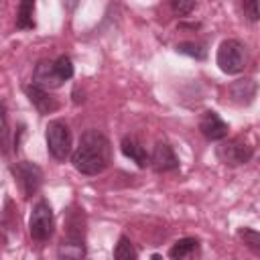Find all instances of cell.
Segmentation results:
<instances>
[{
  "label": "cell",
  "instance_id": "cell-1",
  "mask_svg": "<svg viewBox=\"0 0 260 260\" xmlns=\"http://www.w3.org/2000/svg\"><path fill=\"white\" fill-rule=\"evenodd\" d=\"M71 162L77 173L95 177L102 175L112 162V144L100 130H87L79 136L75 150L71 152Z\"/></svg>",
  "mask_w": 260,
  "mask_h": 260
},
{
  "label": "cell",
  "instance_id": "cell-2",
  "mask_svg": "<svg viewBox=\"0 0 260 260\" xmlns=\"http://www.w3.org/2000/svg\"><path fill=\"white\" fill-rule=\"evenodd\" d=\"M71 77H73V63L67 55H59L55 61L43 59L35 65L32 71V83L45 89H57Z\"/></svg>",
  "mask_w": 260,
  "mask_h": 260
},
{
  "label": "cell",
  "instance_id": "cell-3",
  "mask_svg": "<svg viewBox=\"0 0 260 260\" xmlns=\"http://www.w3.org/2000/svg\"><path fill=\"white\" fill-rule=\"evenodd\" d=\"M215 61H217V67L228 75L242 73L246 69V65H248V49L238 39H225L217 47Z\"/></svg>",
  "mask_w": 260,
  "mask_h": 260
},
{
  "label": "cell",
  "instance_id": "cell-4",
  "mask_svg": "<svg viewBox=\"0 0 260 260\" xmlns=\"http://www.w3.org/2000/svg\"><path fill=\"white\" fill-rule=\"evenodd\" d=\"M215 156L225 167H240L250 162V158L254 156V146L244 136H234L230 140L223 138L215 146Z\"/></svg>",
  "mask_w": 260,
  "mask_h": 260
},
{
  "label": "cell",
  "instance_id": "cell-5",
  "mask_svg": "<svg viewBox=\"0 0 260 260\" xmlns=\"http://www.w3.org/2000/svg\"><path fill=\"white\" fill-rule=\"evenodd\" d=\"M47 150L55 160H65L71 156V130L65 120H51L47 124Z\"/></svg>",
  "mask_w": 260,
  "mask_h": 260
},
{
  "label": "cell",
  "instance_id": "cell-6",
  "mask_svg": "<svg viewBox=\"0 0 260 260\" xmlns=\"http://www.w3.org/2000/svg\"><path fill=\"white\" fill-rule=\"evenodd\" d=\"M28 232L35 242L51 240V236L55 232V215H53V209L47 199H39L35 203V207L30 211V219H28Z\"/></svg>",
  "mask_w": 260,
  "mask_h": 260
},
{
  "label": "cell",
  "instance_id": "cell-7",
  "mask_svg": "<svg viewBox=\"0 0 260 260\" xmlns=\"http://www.w3.org/2000/svg\"><path fill=\"white\" fill-rule=\"evenodd\" d=\"M10 173H12L14 181H16L22 197H26V199L32 197L35 193H39V189L43 185V179H45L43 169L39 165L30 162V160H18V162H14L10 167Z\"/></svg>",
  "mask_w": 260,
  "mask_h": 260
},
{
  "label": "cell",
  "instance_id": "cell-8",
  "mask_svg": "<svg viewBox=\"0 0 260 260\" xmlns=\"http://www.w3.org/2000/svg\"><path fill=\"white\" fill-rule=\"evenodd\" d=\"M179 156L175 154L173 146L165 140H158L150 152V167L156 173H169V171H177L179 169Z\"/></svg>",
  "mask_w": 260,
  "mask_h": 260
},
{
  "label": "cell",
  "instance_id": "cell-9",
  "mask_svg": "<svg viewBox=\"0 0 260 260\" xmlns=\"http://www.w3.org/2000/svg\"><path fill=\"white\" fill-rule=\"evenodd\" d=\"M199 130H201V134H203L209 142H219V140H223V138L228 136L230 126H228V122L221 120V116H219L217 112L207 110V112H203L201 118H199Z\"/></svg>",
  "mask_w": 260,
  "mask_h": 260
},
{
  "label": "cell",
  "instance_id": "cell-10",
  "mask_svg": "<svg viewBox=\"0 0 260 260\" xmlns=\"http://www.w3.org/2000/svg\"><path fill=\"white\" fill-rule=\"evenodd\" d=\"M24 93H26L28 102H30L41 114H53V112L59 110V100H57L53 93H49V89H45V87H41V85H35V83L24 85Z\"/></svg>",
  "mask_w": 260,
  "mask_h": 260
},
{
  "label": "cell",
  "instance_id": "cell-11",
  "mask_svg": "<svg viewBox=\"0 0 260 260\" xmlns=\"http://www.w3.org/2000/svg\"><path fill=\"white\" fill-rule=\"evenodd\" d=\"M228 93H230V100H232L234 104L248 106V104H252L254 98H256V81L250 79V77L236 79L234 83H230Z\"/></svg>",
  "mask_w": 260,
  "mask_h": 260
},
{
  "label": "cell",
  "instance_id": "cell-12",
  "mask_svg": "<svg viewBox=\"0 0 260 260\" xmlns=\"http://www.w3.org/2000/svg\"><path fill=\"white\" fill-rule=\"evenodd\" d=\"M120 150L126 158H130L132 162H136L138 169H146L150 165V154L146 152V148L134 138V136H124L120 142Z\"/></svg>",
  "mask_w": 260,
  "mask_h": 260
},
{
  "label": "cell",
  "instance_id": "cell-13",
  "mask_svg": "<svg viewBox=\"0 0 260 260\" xmlns=\"http://www.w3.org/2000/svg\"><path fill=\"white\" fill-rule=\"evenodd\" d=\"M197 250H199V240H197V238H181V240H177V242L171 246L169 256H171L173 260H183V258L193 256Z\"/></svg>",
  "mask_w": 260,
  "mask_h": 260
},
{
  "label": "cell",
  "instance_id": "cell-14",
  "mask_svg": "<svg viewBox=\"0 0 260 260\" xmlns=\"http://www.w3.org/2000/svg\"><path fill=\"white\" fill-rule=\"evenodd\" d=\"M16 28H20V30L35 28V0H20L18 2Z\"/></svg>",
  "mask_w": 260,
  "mask_h": 260
},
{
  "label": "cell",
  "instance_id": "cell-15",
  "mask_svg": "<svg viewBox=\"0 0 260 260\" xmlns=\"http://www.w3.org/2000/svg\"><path fill=\"white\" fill-rule=\"evenodd\" d=\"M87 254L83 240H69L63 238V242L57 248V256L59 258H83Z\"/></svg>",
  "mask_w": 260,
  "mask_h": 260
},
{
  "label": "cell",
  "instance_id": "cell-16",
  "mask_svg": "<svg viewBox=\"0 0 260 260\" xmlns=\"http://www.w3.org/2000/svg\"><path fill=\"white\" fill-rule=\"evenodd\" d=\"M10 150V126H8V116H6V106L0 102V154H8Z\"/></svg>",
  "mask_w": 260,
  "mask_h": 260
},
{
  "label": "cell",
  "instance_id": "cell-17",
  "mask_svg": "<svg viewBox=\"0 0 260 260\" xmlns=\"http://www.w3.org/2000/svg\"><path fill=\"white\" fill-rule=\"evenodd\" d=\"M114 258L116 260H134V258H138V252L134 250V246H132L128 236H120L118 238V244L114 248Z\"/></svg>",
  "mask_w": 260,
  "mask_h": 260
},
{
  "label": "cell",
  "instance_id": "cell-18",
  "mask_svg": "<svg viewBox=\"0 0 260 260\" xmlns=\"http://www.w3.org/2000/svg\"><path fill=\"white\" fill-rule=\"evenodd\" d=\"M177 51L183 53V55L195 57V59H205L207 57V49L201 43H179L177 45Z\"/></svg>",
  "mask_w": 260,
  "mask_h": 260
},
{
  "label": "cell",
  "instance_id": "cell-19",
  "mask_svg": "<svg viewBox=\"0 0 260 260\" xmlns=\"http://www.w3.org/2000/svg\"><path fill=\"white\" fill-rule=\"evenodd\" d=\"M238 236L244 240V244L254 252V254H260V234L256 230H250V228H244L238 232Z\"/></svg>",
  "mask_w": 260,
  "mask_h": 260
},
{
  "label": "cell",
  "instance_id": "cell-20",
  "mask_svg": "<svg viewBox=\"0 0 260 260\" xmlns=\"http://www.w3.org/2000/svg\"><path fill=\"white\" fill-rule=\"evenodd\" d=\"M169 4L177 16H189L195 10V0H169Z\"/></svg>",
  "mask_w": 260,
  "mask_h": 260
},
{
  "label": "cell",
  "instance_id": "cell-21",
  "mask_svg": "<svg viewBox=\"0 0 260 260\" xmlns=\"http://www.w3.org/2000/svg\"><path fill=\"white\" fill-rule=\"evenodd\" d=\"M242 8L250 22L258 20V0H242Z\"/></svg>",
  "mask_w": 260,
  "mask_h": 260
}]
</instances>
